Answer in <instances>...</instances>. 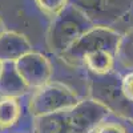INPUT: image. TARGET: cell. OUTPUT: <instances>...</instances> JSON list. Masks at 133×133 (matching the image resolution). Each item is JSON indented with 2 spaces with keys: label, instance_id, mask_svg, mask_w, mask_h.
<instances>
[{
  "label": "cell",
  "instance_id": "3957f363",
  "mask_svg": "<svg viewBox=\"0 0 133 133\" xmlns=\"http://www.w3.org/2000/svg\"><path fill=\"white\" fill-rule=\"evenodd\" d=\"M121 77L113 71L108 75H91V95L95 100L104 104L110 112L133 120V103L125 98L120 87Z\"/></svg>",
  "mask_w": 133,
  "mask_h": 133
},
{
  "label": "cell",
  "instance_id": "9c48e42d",
  "mask_svg": "<svg viewBox=\"0 0 133 133\" xmlns=\"http://www.w3.org/2000/svg\"><path fill=\"white\" fill-rule=\"evenodd\" d=\"M35 133H72L68 110L33 117Z\"/></svg>",
  "mask_w": 133,
  "mask_h": 133
},
{
  "label": "cell",
  "instance_id": "7c38bea8",
  "mask_svg": "<svg viewBox=\"0 0 133 133\" xmlns=\"http://www.w3.org/2000/svg\"><path fill=\"white\" fill-rule=\"evenodd\" d=\"M21 117V104L17 97H0V130L14 128Z\"/></svg>",
  "mask_w": 133,
  "mask_h": 133
},
{
  "label": "cell",
  "instance_id": "5b68a950",
  "mask_svg": "<svg viewBox=\"0 0 133 133\" xmlns=\"http://www.w3.org/2000/svg\"><path fill=\"white\" fill-rule=\"evenodd\" d=\"M109 115L110 110L93 97L79 100L68 109L72 133H92Z\"/></svg>",
  "mask_w": 133,
  "mask_h": 133
},
{
  "label": "cell",
  "instance_id": "52a82bcc",
  "mask_svg": "<svg viewBox=\"0 0 133 133\" xmlns=\"http://www.w3.org/2000/svg\"><path fill=\"white\" fill-rule=\"evenodd\" d=\"M33 51L28 39L15 31H4L0 35V61H12Z\"/></svg>",
  "mask_w": 133,
  "mask_h": 133
},
{
  "label": "cell",
  "instance_id": "30bf717a",
  "mask_svg": "<svg viewBox=\"0 0 133 133\" xmlns=\"http://www.w3.org/2000/svg\"><path fill=\"white\" fill-rule=\"evenodd\" d=\"M81 63L85 65L89 75H108L115 71V64H116V56L115 53L109 51H92L84 55Z\"/></svg>",
  "mask_w": 133,
  "mask_h": 133
},
{
  "label": "cell",
  "instance_id": "ba28073f",
  "mask_svg": "<svg viewBox=\"0 0 133 133\" xmlns=\"http://www.w3.org/2000/svg\"><path fill=\"white\" fill-rule=\"evenodd\" d=\"M29 87L21 79L15 63H3L0 72V97H21L29 92Z\"/></svg>",
  "mask_w": 133,
  "mask_h": 133
},
{
  "label": "cell",
  "instance_id": "2e32d148",
  "mask_svg": "<svg viewBox=\"0 0 133 133\" xmlns=\"http://www.w3.org/2000/svg\"><path fill=\"white\" fill-rule=\"evenodd\" d=\"M92 133H127V129L117 121L105 118Z\"/></svg>",
  "mask_w": 133,
  "mask_h": 133
},
{
  "label": "cell",
  "instance_id": "277c9868",
  "mask_svg": "<svg viewBox=\"0 0 133 133\" xmlns=\"http://www.w3.org/2000/svg\"><path fill=\"white\" fill-rule=\"evenodd\" d=\"M120 39H121V33H118L117 31L107 25L95 24L68 51L63 53L61 57L66 63L75 65V64H80L84 55L92 51L104 49L116 55Z\"/></svg>",
  "mask_w": 133,
  "mask_h": 133
},
{
  "label": "cell",
  "instance_id": "e0dca14e",
  "mask_svg": "<svg viewBox=\"0 0 133 133\" xmlns=\"http://www.w3.org/2000/svg\"><path fill=\"white\" fill-rule=\"evenodd\" d=\"M120 87H121V92L125 96V98L129 100L130 103H133V69L121 77Z\"/></svg>",
  "mask_w": 133,
  "mask_h": 133
},
{
  "label": "cell",
  "instance_id": "ac0fdd59",
  "mask_svg": "<svg viewBox=\"0 0 133 133\" xmlns=\"http://www.w3.org/2000/svg\"><path fill=\"white\" fill-rule=\"evenodd\" d=\"M5 31V28H4V24H3V21L0 20V35H2V33Z\"/></svg>",
  "mask_w": 133,
  "mask_h": 133
},
{
  "label": "cell",
  "instance_id": "8992f818",
  "mask_svg": "<svg viewBox=\"0 0 133 133\" xmlns=\"http://www.w3.org/2000/svg\"><path fill=\"white\" fill-rule=\"evenodd\" d=\"M15 66L29 89H37L51 81L52 65L49 60L39 52H28L15 61Z\"/></svg>",
  "mask_w": 133,
  "mask_h": 133
},
{
  "label": "cell",
  "instance_id": "9a60e30c",
  "mask_svg": "<svg viewBox=\"0 0 133 133\" xmlns=\"http://www.w3.org/2000/svg\"><path fill=\"white\" fill-rule=\"evenodd\" d=\"M35 2L43 12L49 16H55L66 4V0H35Z\"/></svg>",
  "mask_w": 133,
  "mask_h": 133
},
{
  "label": "cell",
  "instance_id": "d6986e66",
  "mask_svg": "<svg viewBox=\"0 0 133 133\" xmlns=\"http://www.w3.org/2000/svg\"><path fill=\"white\" fill-rule=\"evenodd\" d=\"M2 66H3V61H0V72H2Z\"/></svg>",
  "mask_w": 133,
  "mask_h": 133
},
{
  "label": "cell",
  "instance_id": "7a4b0ae2",
  "mask_svg": "<svg viewBox=\"0 0 133 133\" xmlns=\"http://www.w3.org/2000/svg\"><path fill=\"white\" fill-rule=\"evenodd\" d=\"M79 100L80 98L71 88L61 83L49 81L37 89H33L28 108L31 115L36 117L53 112L68 110Z\"/></svg>",
  "mask_w": 133,
  "mask_h": 133
},
{
  "label": "cell",
  "instance_id": "8fae6325",
  "mask_svg": "<svg viewBox=\"0 0 133 133\" xmlns=\"http://www.w3.org/2000/svg\"><path fill=\"white\" fill-rule=\"evenodd\" d=\"M66 4L80 9L95 24L107 25V23L115 21L110 16L104 0H66Z\"/></svg>",
  "mask_w": 133,
  "mask_h": 133
},
{
  "label": "cell",
  "instance_id": "4fadbf2b",
  "mask_svg": "<svg viewBox=\"0 0 133 133\" xmlns=\"http://www.w3.org/2000/svg\"><path fill=\"white\" fill-rule=\"evenodd\" d=\"M116 61L127 69H133V28L121 35L116 51Z\"/></svg>",
  "mask_w": 133,
  "mask_h": 133
},
{
  "label": "cell",
  "instance_id": "5bb4252c",
  "mask_svg": "<svg viewBox=\"0 0 133 133\" xmlns=\"http://www.w3.org/2000/svg\"><path fill=\"white\" fill-rule=\"evenodd\" d=\"M104 2L107 4V8L112 19L117 20L118 17H121L128 12L133 0H104Z\"/></svg>",
  "mask_w": 133,
  "mask_h": 133
},
{
  "label": "cell",
  "instance_id": "6da1fadb",
  "mask_svg": "<svg viewBox=\"0 0 133 133\" xmlns=\"http://www.w3.org/2000/svg\"><path fill=\"white\" fill-rule=\"evenodd\" d=\"M93 25L95 23L80 9L65 4L52 19L47 44L53 53L61 56Z\"/></svg>",
  "mask_w": 133,
  "mask_h": 133
}]
</instances>
